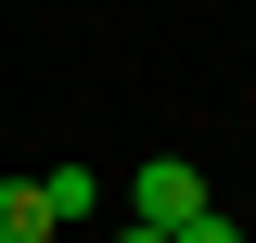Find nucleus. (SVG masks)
I'll list each match as a JSON object with an SVG mask.
<instances>
[{
  "instance_id": "obj_2",
  "label": "nucleus",
  "mask_w": 256,
  "mask_h": 243,
  "mask_svg": "<svg viewBox=\"0 0 256 243\" xmlns=\"http://www.w3.org/2000/svg\"><path fill=\"white\" fill-rule=\"evenodd\" d=\"M38 205H52V230H77V218L102 205V180H90V166H52V180H38Z\"/></svg>"
},
{
  "instance_id": "obj_5",
  "label": "nucleus",
  "mask_w": 256,
  "mask_h": 243,
  "mask_svg": "<svg viewBox=\"0 0 256 243\" xmlns=\"http://www.w3.org/2000/svg\"><path fill=\"white\" fill-rule=\"evenodd\" d=\"M116 243H166V230H141V218H128V230H116Z\"/></svg>"
},
{
  "instance_id": "obj_4",
  "label": "nucleus",
  "mask_w": 256,
  "mask_h": 243,
  "mask_svg": "<svg viewBox=\"0 0 256 243\" xmlns=\"http://www.w3.org/2000/svg\"><path fill=\"white\" fill-rule=\"evenodd\" d=\"M166 243H244V230H230V218L205 205V218H192V230H166Z\"/></svg>"
},
{
  "instance_id": "obj_1",
  "label": "nucleus",
  "mask_w": 256,
  "mask_h": 243,
  "mask_svg": "<svg viewBox=\"0 0 256 243\" xmlns=\"http://www.w3.org/2000/svg\"><path fill=\"white\" fill-rule=\"evenodd\" d=\"M128 218H141V230H192V218H205V166H180V154L141 166V180H128Z\"/></svg>"
},
{
  "instance_id": "obj_3",
  "label": "nucleus",
  "mask_w": 256,
  "mask_h": 243,
  "mask_svg": "<svg viewBox=\"0 0 256 243\" xmlns=\"http://www.w3.org/2000/svg\"><path fill=\"white\" fill-rule=\"evenodd\" d=\"M0 243H52V205H38V180L0 192Z\"/></svg>"
}]
</instances>
